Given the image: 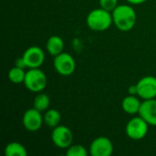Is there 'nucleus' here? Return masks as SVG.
I'll use <instances>...</instances> for the list:
<instances>
[{
    "label": "nucleus",
    "mask_w": 156,
    "mask_h": 156,
    "mask_svg": "<svg viewBox=\"0 0 156 156\" xmlns=\"http://www.w3.org/2000/svg\"><path fill=\"white\" fill-rule=\"evenodd\" d=\"M138 114L149 125L156 126V98L144 100Z\"/></svg>",
    "instance_id": "nucleus-11"
},
{
    "label": "nucleus",
    "mask_w": 156,
    "mask_h": 156,
    "mask_svg": "<svg viewBox=\"0 0 156 156\" xmlns=\"http://www.w3.org/2000/svg\"><path fill=\"white\" fill-rule=\"evenodd\" d=\"M44 123L50 129H53L60 124L61 114L56 109H48L44 113Z\"/></svg>",
    "instance_id": "nucleus-14"
},
{
    "label": "nucleus",
    "mask_w": 156,
    "mask_h": 156,
    "mask_svg": "<svg viewBox=\"0 0 156 156\" xmlns=\"http://www.w3.org/2000/svg\"><path fill=\"white\" fill-rule=\"evenodd\" d=\"M15 66H16V67H18V68H21V69H26V68H27V65H26V63H25V60H24V58H23L22 57L16 58Z\"/></svg>",
    "instance_id": "nucleus-20"
},
{
    "label": "nucleus",
    "mask_w": 156,
    "mask_h": 156,
    "mask_svg": "<svg viewBox=\"0 0 156 156\" xmlns=\"http://www.w3.org/2000/svg\"><path fill=\"white\" fill-rule=\"evenodd\" d=\"M87 26L95 32H103L111 27L113 24L112 12L101 7L91 10L86 18Z\"/></svg>",
    "instance_id": "nucleus-2"
},
{
    "label": "nucleus",
    "mask_w": 156,
    "mask_h": 156,
    "mask_svg": "<svg viewBox=\"0 0 156 156\" xmlns=\"http://www.w3.org/2000/svg\"><path fill=\"white\" fill-rule=\"evenodd\" d=\"M24 84L29 91L38 93L44 90L47 87L48 79L45 72L42 71L39 68L29 69L26 72Z\"/></svg>",
    "instance_id": "nucleus-3"
},
{
    "label": "nucleus",
    "mask_w": 156,
    "mask_h": 156,
    "mask_svg": "<svg viewBox=\"0 0 156 156\" xmlns=\"http://www.w3.org/2000/svg\"><path fill=\"white\" fill-rule=\"evenodd\" d=\"M128 92L131 95H137V87H136V84L135 85H133V86H130L129 89H128Z\"/></svg>",
    "instance_id": "nucleus-21"
},
{
    "label": "nucleus",
    "mask_w": 156,
    "mask_h": 156,
    "mask_svg": "<svg viewBox=\"0 0 156 156\" xmlns=\"http://www.w3.org/2000/svg\"><path fill=\"white\" fill-rule=\"evenodd\" d=\"M5 156H27V151L26 147L17 142H11L7 144L5 147Z\"/></svg>",
    "instance_id": "nucleus-15"
},
{
    "label": "nucleus",
    "mask_w": 156,
    "mask_h": 156,
    "mask_svg": "<svg viewBox=\"0 0 156 156\" xmlns=\"http://www.w3.org/2000/svg\"><path fill=\"white\" fill-rule=\"evenodd\" d=\"M141 104H142V101H140L139 96L129 94L122 100V108L126 113L130 115H135L139 113Z\"/></svg>",
    "instance_id": "nucleus-12"
},
{
    "label": "nucleus",
    "mask_w": 156,
    "mask_h": 156,
    "mask_svg": "<svg viewBox=\"0 0 156 156\" xmlns=\"http://www.w3.org/2000/svg\"><path fill=\"white\" fill-rule=\"evenodd\" d=\"M46 48L49 55L56 57L63 52L64 40L59 36H51L50 37H48L47 41Z\"/></svg>",
    "instance_id": "nucleus-13"
},
{
    "label": "nucleus",
    "mask_w": 156,
    "mask_h": 156,
    "mask_svg": "<svg viewBox=\"0 0 156 156\" xmlns=\"http://www.w3.org/2000/svg\"><path fill=\"white\" fill-rule=\"evenodd\" d=\"M112 15L113 24L121 31H130L136 24L137 15L132 5H118Z\"/></svg>",
    "instance_id": "nucleus-1"
},
{
    "label": "nucleus",
    "mask_w": 156,
    "mask_h": 156,
    "mask_svg": "<svg viewBox=\"0 0 156 156\" xmlns=\"http://www.w3.org/2000/svg\"><path fill=\"white\" fill-rule=\"evenodd\" d=\"M53 65L55 70L62 76H69L76 69L75 58L67 52H62L54 57Z\"/></svg>",
    "instance_id": "nucleus-6"
},
{
    "label": "nucleus",
    "mask_w": 156,
    "mask_h": 156,
    "mask_svg": "<svg viewBox=\"0 0 156 156\" xmlns=\"http://www.w3.org/2000/svg\"><path fill=\"white\" fill-rule=\"evenodd\" d=\"M137 96L142 100H150L156 98V77L145 76L137 83Z\"/></svg>",
    "instance_id": "nucleus-8"
},
{
    "label": "nucleus",
    "mask_w": 156,
    "mask_h": 156,
    "mask_svg": "<svg viewBox=\"0 0 156 156\" xmlns=\"http://www.w3.org/2000/svg\"><path fill=\"white\" fill-rule=\"evenodd\" d=\"M66 154L68 156H86L88 151L81 144H71L67 149Z\"/></svg>",
    "instance_id": "nucleus-18"
},
{
    "label": "nucleus",
    "mask_w": 156,
    "mask_h": 156,
    "mask_svg": "<svg viewBox=\"0 0 156 156\" xmlns=\"http://www.w3.org/2000/svg\"><path fill=\"white\" fill-rule=\"evenodd\" d=\"M49 105H50V99L48 95L46 93H43L42 91L38 92L33 101V107L40 111L41 112L48 110Z\"/></svg>",
    "instance_id": "nucleus-16"
},
{
    "label": "nucleus",
    "mask_w": 156,
    "mask_h": 156,
    "mask_svg": "<svg viewBox=\"0 0 156 156\" xmlns=\"http://www.w3.org/2000/svg\"><path fill=\"white\" fill-rule=\"evenodd\" d=\"M26 72L25 69L18 68L16 66L11 68L8 71V79L9 80L14 83V84H20L24 83L25 77H26Z\"/></svg>",
    "instance_id": "nucleus-17"
},
{
    "label": "nucleus",
    "mask_w": 156,
    "mask_h": 156,
    "mask_svg": "<svg viewBox=\"0 0 156 156\" xmlns=\"http://www.w3.org/2000/svg\"><path fill=\"white\" fill-rule=\"evenodd\" d=\"M22 58L25 60L27 68L37 69L40 68L45 61V53L41 48L37 46H32L25 50Z\"/></svg>",
    "instance_id": "nucleus-9"
},
{
    "label": "nucleus",
    "mask_w": 156,
    "mask_h": 156,
    "mask_svg": "<svg viewBox=\"0 0 156 156\" xmlns=\"http://www.w3.org/2000/svg\"><path fill=\"white\" fill-rule=\"evenodd\" d=\"M113 144L110 138L100 136L94 139L90 145L91 156H111L113 153Z\"/></svg>",
    "instance_id": "nucleus-10"
},
{
    "label": "nucleus",
    "mask_w": 156,
    "mask_h": 156,
    "mask_svg": "<svg viewBox=\"0 0 156 156\" xmlns=\"http://www.w3.org/2000/svg\"><path fill=\"white\" fill-rule=\"evenodd\" d=\"M100 7L112 12L118 5V0H99Z\"/></svg>",
    "instance_id": "nucleus-19"
},
{
    "label": "nucleus",
    "mask_w": 156,
    "mask_h": 156,
    "mask_svg": "<svg viewBox=\"0 0 156 156\" xmlns=\"http://www.w3.org/2000/svg\"><path fill=\"white\" fill-rule=\"evenodd\" d=\"M130 5H142L145 3L147 0H126Z\"/></svg>",
    "instance_id": "nucleus-22"
},
{
    "label": "nucleus",
    "mask_w": 156,
    "mask_h": 156,
    "mask_svg": "<svg viewBox=\"0 0 156 156\" xmlns=\"http://www.w3.org/2000/svg\"><path fill=\"white\" fill-rule=\"evenodd\" d=\"M22 123L27 131L37 132L42 127L44 123V116L40 111L33 107L24 112L22 117Z\"/></svg>",
    "instance_id": "nucleus-7"
},
{
    "label": "nucleus",
    "mask_w": 156,
    "mask_h": 156,
    "mask_svg": "<svg viewBox=\"0 0 156 156\" xmlns=\"http://www.w3.org/2000/svg\"><path fill=\"white\" fill-rule=\"evenodd\" d=\"M149 130V124L139 115L132 118L126 124L125 132L127 136L134 141L144 139Z\"/></svg>",
    "instance_id": "nucleus-4"
},
{
    "label": "nucleus",
    "mask_w": 156,
    "mask_h": 156,
    "mask_svg": "<svg viewBox=\"0 0 156 156\" xmlns=\"http://www.w3.org/2000/svg\"><path fill=\"white\" fill-rule=\"evenodd\" d=\"M74 136L71 130L65 125H58L52 129L51 140L55 146L60 149H68L73 142Z\"/></svg>",
    "instance_id": "nucleus-5"
}]
</instances>
